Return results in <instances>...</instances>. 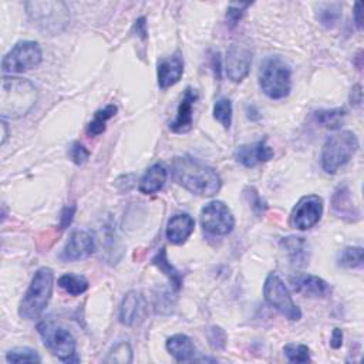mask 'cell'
<instances>
[{"mask_svg":"<svg viewBox=\"0 0 364 364\" xmlns=\"http://www.w3.org/2000/svg\"><path fill=\"white\" fill-rule=\"evenodd\" d=\"M172 175L182 188L199 197H214L222 185L221 176L214 168L188 156L174 158Z\"/></svg>","mask_w":364,"mask_h":364,"instance_id":"6da1fadb","label":"cell"},{"mask_svg":"<svg viewBox=\"0 0 364 364\" xmlns=\"http://www.w3.org/2000/svg\"><path fill=\"white\" fill-rule=\"evenodd\" d=\"M38 101V90L26 78L3 77L0 91V113L3 119L26 115Z\"/></svg>","mask_w":364,"mask_h":364,"instance_id":"7a4b0ae2","label":"cell"},{"mask_svg":"<svg viewBox=\"0 0 364 364\" xmlns=\"http://www.w3.org/2000/svg\"><path fill=\"white\" fill-rule=\"evenodd\" d=\"M54 286V273L50 267H40L32 279L27 292L24 293L19 315L26 320H35L42 316L46 311L49 301L53 295Z\"/></svg>","mask_w":364,"mask_h":364,"instance_id":"3957f363","label":"cell"},{"mask_svg":"<svg viewBox=\"0 0 364 364\" xmlns=\"http://www.w3.org/2000/svg\"><path fill=\"white\" fill-rule=\"evenodd\" d=\"M259 85L272 100H282L292 90V72L289 65L278 56L266 57L259 69Z\"/></svg>","mask_w":364,"mask_h":364,"instance_id":"277c9868","label":"cell"},{"mask_svg":"<svg viewBox=\"0 0 364 364\" xmlns=\"http://www.w3.org/2000/svg\"><path fill=\"white\" fill-rule=\"evenodd\" d=\"M26 12L36 28L46 35H58L69 26V8L63 2H27Z\"/></svg>","mask_w":364,"mask_h":364,"instance_id":"5b68a950","label":"cell"},{"mask_svg":"<svg viewBox=\"0 0 364 364\" xmlns=\"http://www.w3.org/2000/svg\"><path fill=\"white\" fill-rule=\"evenodd\" d=\"M358 148V140L351 131H339L327 138L322 148V168L326 174H336L346 165Z\"/></svg>","mask_w":364,"mask_h":364,"instance_id":"8992f818","label":"cell"},{"mask_svg":"<svg viewBox=\"0 0 364 364\" xmlns=\"http://www.w3.org/2000/svg\"><path fill=\"white\" fill-rule=\"evenodd\" d=\"M38 331L44 346L65 363H78L77 343L72 333L51 320H44L38 324Z\"/></svg>","mask_w":364,"mask_h":364,"instance_id":"52a82bcc","label":"cell"},{"mask_svg":"<svg viewBox=\"0 0 364 364\" xmlns=\"http://www.w3.org/2000/svg\"><path fill=\"white\" fill-rule=\"evenodd\" d=\"M263 296L267 305L278 311L286 319L292 322H297L301 319L299 306L293 301L288 286L276 273H269L267 275L263 285Z\"/></svg>","mask_w":364,"mask_h":364,"instance_id":"ba28073f","label":"cell"},{"mask_svg":"<svg viewBox=\"0 0 364 364\" xmlns=\"http://www.w3.org/2000/svg\"><path fill=\"white\" fill-rule=\"evenodd\" d=\"M42 63V49L36 42H19L2 60L5 74H19L39 67Z\"/></svg>","mask_w":364,"mask_h":364,"instance_id":"9c48e42d","label":"cell"},{"mask_svg":"<svg viewBox=\"0 0 364 364\" xmlns=\"http://www.w3.org/2000/svg\"><path fill=\"white\" fill-rule=\"evenodd\" d=\"M201 225L204 231L215 236H225L232 232L235 218L231 209L221 201H212L201 210Z\"/></svg>","mask_w":364,"mask_h":364,"instance_id":"30bf717a","label":"cell"},{"mask_svg":"<svg viewBox=\"0 0 364 364\" xmlns=\"http://www.w3.org/2000/svg\"><path fill=\"white\" fill-rule=\"evenodd\" d=\"M323 215V199L319 195L300 198L292 210L290 224L299 231H308L319 224Z\"/></svg>","mask_w":364,"mask_h":364,"instance_id":"8fae6325","label":"cell"},{"mask_svg":"<svg viewBox=\"0 0 364 364\" xmlns=\"http://www.w3.org/2000/svg\"><path fill=\"white\" fill-rule=\"evenodd\" d=\"M252 66V50L248 44L233 43L228 53L225 62V72L231 81L240 83L249 74Z\"/></svg>","mask_w":364,"mask_h":364,"instance_id":"7c38bea8","label":"cell"},{"mask_svg":"<svg viewBox=\"0 0 364 364\" xmlns=\"http://www.w3.org/2000/svg\"><path fill=\"white\" fill-rule=\"evenodd\" d=\"M147 312L148 305L144 295L141 292L131 290L124 296L119 305V323L129 327H135L144 322Z\"/></svg>","mask_w":364,"mask_h":364,"instance_id":"4fadbf2b","label":"cell"},{"mask_svg":"<svg viewBox=\"0 0 364 364\" xmlns=\"http://www.w3.org/2000/svg\"><path fill=\"white\" fill-rule=\"evenodd\" d=\"M96 252V242L88 232L76 231L70 235L69 242L62 254V259L66 262H77L90 258Z\"/></svg>","mask_w":364,"mask_h":364,"instance_id":"5bb4252c","label":"cell"},{"mask_svg":"<svg viewBox=\"0 0 364 364\" xmlns=\"http://www.w3.org/2000/svg\"><path fill=\"white\" fill-rule=\"evenodd\" d=\"M198 100V91L194 90L192 87H187L184 91V96L178 106V113L175 119L171 123L169 129L175 134H187L192 130V108L195 101Z\"/></svg>","mask_w":364,"mask_h":364,"instance_id":"9a60e30c","label":"cell"},{"mask_svg":"<svg viewBox=\"0 0 364 364\" xmlns=\"http://www.w3.org/2000/svg\"><path fill=\"white\" fill-rule=\"evenodd\" d=\"M273 156H275V153H273L272 147L266 144V140L258 141L255 144L240 145L235 153L236 161L247 168H254L262 163H267L273 158Z\"/></svg>","mask_w":364,"mask_h":364,"instance_id":"2e32d148","label":"cell"},{"mask_svg":"<svg viewBox=\"0 0 364 364\" xmlns=\"http://www.w3.org/2000/svg\"><path fill=\"white\" fill-rule=\"evenodd\" d=\"M331 209H333V214L336 217L350 222H356L361 218V212L353 199L351 191L346 185L339 187L335 191V194H333Z\"/></svg>","mask_w":364,"mask_h":364,"instance_id":"e0dca14e","label":"cell"},{"mask_svg":"<svg viewBox=\"0 0 364 364\" xmlns=\"http://www.w3.org/2000/svg\"><path fill=\"white\" fill-rule=\"evenodd\" d=\"M182 74H184V58L181 53H175L169 57L161 58L158 62V85L163 90H167L176 84Z\"/></svg>","mask_w":364,"mask_h":364,"instance_id":"ac0fdd59","label":"cell"},{"mask_svg":"<svg viewBox=\"0 0 364 364\" xmlns=\"http://www.w3.org/2000/svg\"><path fill=\"white\" fill-rule=\"evenodd\" d=\"M295 290L309 297H327L331 293L330 285L319 276L313 275H296L290 278Z\"/></svg>","mask_w":364,"mask_h":364,"instance_id":"d6986e66","label":"cell"},{"mask_svg":"<svg viewBox=\"0 0 364 364\" xmlns=\"http://www.w3.org/2000/svg\"><path fill=\"white\" fill-rule=\"evenodd\" d=\"M195 228V221L188 214H178L172 217L167 226V239L174 245L185 244L187 239L192 235Z\"/></svg>","mask_w":364,"mask_h":364,"instance_id":"ffe728a7","label":"cell"},{"mask_svg":"<svg viewBox=\"0 0 364 364\" xmlns=\"http://www.w3.org/2000/svg\"><path fill=\"white\" fill-rule=\"evenodd\" d=\"M168 178V171L164 164H154L153 167H149L142 178L140 179L138 190L141 194L151 195L161 191L165 185Z\"/></svg>","mask_w":364,"mask_h":364,"instance_id":"44dd1931","label":"cell"},{"mask_svg":"<svg viewBox=\"0 0 364 364\" xmlns=\"http://www.w3.org/2000/svg\"><path fill=\"white\" fill-rule=\"evenodd\" d=\"M167 350L176 361H191L195 356V346L187 335H174L167 340Z\"/></svg>","mask_w":364,"mask_h":364,"instance_id":"7402d4cb","label":"cell"},{"mask_svg":"<svg viewBox=\"0 0 364 364\" xmlns=\"http://www.w3.org/2000/svg\"><path fill=\"white\" fill-rule=\"evenodd\" d=\"M282 247L288 252L292 263L297 266L306 265L309 259V252H308V244L303 238H296V236H289L282 240Z\"/></svg>","mask_w":364,"mask_h":364,"instance_id":"603a6c76","label":"cell"},{"mask_svg":"<svg viewBox=\"0 0 364 364\" xmlns=\"http://www.w3.org/2000/svg\"><path fill=\"white\" fill-rule=\"evenodd\" d=\"M343 6L339 2H324L316 5V19L326 28L335 27L342 19Z\"/></svg>","mask_w":364,"mask_h":364,"instance_id":"cb8c5ba5","label":"cell"},{"mask_svg":"<svg viewBox=\"0 0 364 364\" xmlns=\"http://www.w3.org/2000/svg\"><path fill=\"white\" fill-rule=\"evenodd\" d=\"M115 113H117V106H114V104H108L104 108L99 110L94 114V118L90 121V124L87 126L85 133L90 137H97V135L103 134L106 131L107 121L111 119L115 115Z\"/></svg>","mask_w":364,"mask_h":364,"instance_id":"d4e9b609","label":"cell"},{"mask_svg":"<svg viewBox=\"0 0 364 364\" xmlns=\"http://www.w3.org/2000/svg\"><path fill=\"white\" fill-rule=\"evenodd\" d=\"M316 123L329 129V130H338L345 123L346 110L345 108H333V110H320L313 114Z\"/></svg>","mask_w":364,"mask_h":364,"instance_id":"484cf974","label":"cell"},{"mask_svg":"<svg viewBox=\"0 0 364 364\" xmlns=\"http://www.w3.org/2000/svg\"><path fill=\"white\" fill-rule=\"evenodd\" d=\"M153 263L169 279L175 290H179L182 286V275L169 263L167 258V251L163 248L153 259Z\"/></svg>","mask_w":364,"mask_h":364,"instance_id":"4316f807","label":"cell"},{"mask_svg":"<svg viewBox=\"0 0 364 364\" xmlns=\"http://www.w3.org/2000/svg\"><path fill=\"white\" fill-rule=\"evenodd\" d=\"M57 285L72 296H80L88 289V281L84 276L73 275V273H66V275L60 276Z\"/></svg>","mask_w":364,"mask_h":364,"instance_id":"83f0119b","label":"cell"},{"mask_svg":"<svg viewBox=\"0 0 364 364\" xmlns=\"http://www.w3.org/2000/svg\"><path fill=\"white\" fill-rule=\"evenodd\" d=\"M338 266L345 269H356L363 266V248L349 247L338 255Z\"/></svg>","mask_w":364,"mask_h":364,"instance_id":"f1b7e54d","label":"cell"},{"mask_svg":"<svg viewBox=\"0 0 364 364\" xmlns=\"http://www.w3.org/2000/svg\"><path fill=\"white\" fill-rule=\"evenodd\" d=\"M104 361L106 363H118V364L131 363L133 361V349L127 342H121L110 350Z\"/></svg>","mask_w":364,"mask_h":364,"instance_id":"f546056e","label":"cell"},{"mask_svg":"<svg viewBox=\"0 0 364 364\" xmlns=\"http://www.w3.org/2000/svg\"><path fill=\"white\" fill-rule=\"evenodd\" d=\"M214 118L225 129L229 130L232 124V103L228 99H220L214 106Z\"/></svg>","mask_w":364,"mask_h":364,"instance_id":"4dcf8cb0","label":"cell"},{"mask_svg":"<svg viewBox=\"0 0 364 364\" xmlns=\"http://www.w3.org/2000/svg\"><path fill=\"white\" fill-rule=\"evenodd\" d=\"M6 360L9 363H40L42 357L33 349L16 347L6 353Z\"/></svg>","mask_w":364,"mask_h":364,"instance_id":"1f68e13d","label":"cell"},{"mask_svg":"<svg viewBox=\"0 0 364 364\" xmlns=\"http://www.w3.org/2000/svg\"><path fill=\"white\" fill-rule=\"evenodd\" d=\"M283 353L290 363H309L311 349L305 345H288L283 347Z\"/></svg>","mask_w":364,"mask_h":364,"instance_id":"d6a6232c","label":"cell"},{"mask_svg":"<svg viewBox=\"0 0 364 364\" xmlns=\"http://www.w3.org/2000/svg\"><path fill=\"white\" fill-rule=\"evenodd\" d=\"M206 336H208V342L210 345V347L214 350H222L226 346V333L224 329L218 327V326H212L208 331H206Z\"/></svg>","mask_w":364,"mask_h":364,"instance_id":"836d02e7","label":"cell"},{"mask_svg":"<svg viewBox=\"0 0 364 364\" xmlns=\"http://www.w3.org/2000/svg\"><path fill=\"white\" fill-rule=\"evenodd\" d=\"M69 156H70V158H72V161H73L74 164L83 165V164H85V163L88 161V158H90V151H88L84 145H81L80 142H74V144L72 145L70 151H69Z\"/></svg>","mask_w":364,"mask_h":364,"instance_id":"e575fe53","label":"cell"},{"mask_svg":"<svg viewBox=\"0 0 364 364\" xmlns=\"http://www.w3.org/2000/svg\"><path fill=\"white\" fill-rule=\"evenodd\" d=\"M249 5L248 3H232L229 8H228V12H226V17H228V22L231 23V26H235L240 19L242 16H244V12L245 9H248Z\"/></svg>","mask_w":364,"mask_h":364,"instance_id":"d590c367","label":"cell"},{"mask_svg":"<svg viewBox=\"0 0 364 364\" xmlns=\"http://www.w3.org/2000/svg\"><path fill=\"white\" fill-rule=\"evenodd\" d=\"M74 214H76V205H69L62 210V217H60V229H66L72 224Z\"/></svg>","mask_w":364,"mask_h":364,"instance_id":"8d00e7d4","label":"cell"},{"mask_svg":"<svg viewBox=\"0 0 364 364\" xmlns=\"http://www.w3.org/2000/svg\"><path fill=\"white\" fill-rule=\"evenodd\" d=\"M251 198H249V202H251V206H252V209L255 210V212H263L265 209H266V204L262 201V198L259 197V194L254 190V188H251Z\"/></svg>","mask_w":364,"mask_h":364,"instance_id":"74e56055","label":"cell"},{"mask_svg":"<svg viewBox=\"0 0 364 364\" xmlns=\"http://www.w3.org/2000/svg\"><path fill=\"white\" fill-rule=\"evenodd\" d=\"M350 101L351 106L354 107H360L361 101H363V91H361V85L357 84L351 88V94H350Z\"/></svg>","mask_w":364,"mask_h":364,"instance_id":"f35d334b","label":"cell"},{"mask_svg":"<svg viewBox=\"0 0 364 364\" xmlns=\"http://www.w3.org/2000/svg\"><path fill=\"white\" fill-rule=\"evenodd\" d=\"M343 345V331L340 329H335L331 333V339H330V346L333 349H340Z\"/></svg>","mask_w":364,"mask_h":364,"instance_id":"ab89813d","label":"cell"},{"mask_svg":"<svg viewBox=\"0 0 364 364\" xmlns=\"http://www.w3.org/2000/svg\"><path fill=\"white\" fill-rule=\"evenodd\" d=\"M134 28H135V32L137 35L141 38V39H147V23H145V19L141 17L135 22L134 24Z\"/></svg>","mask_w":364,"mask_h":364,"instance_id":"60d3db41","label":"cell"},{"mask_svg":"<svg viewBox=\"0 0 364 364\" xmlns=\"http://www.w3.org/2000/svg\"><path fill=\"white\" fill-rule=\"evenodd\" d=\"M353 15H354V22H356L357 28L361 30V27H363V19H361V15H363V5H361L360 2H357V3L354 5V12H353Z\"/></svg>","mask_w":364,"mask_h":364,"instance_id":"b9f144b4","label":"cell"},{"mask_svg":"<svg viewBox=\"0 0 364 364\" xmlns=\"http://www.w3.org/2000/svg\"><path fill=\"white\" fill-rule=\"evenodd\" d=\"M249 107V106H248ZM249 110H252V114H248V118L249 119H252V121H256V119H259L260 118V114H259V111L256 110V107L255 106H251L249 107Z\"/></svg>","mask_w":364,"mask_h":364,"instance_id":"7bdbcfd3","label":"cell"},{"mask_svg":"<svg viewBox=\"0 0 364 364\" xmlns=\"http://www.w3.org/2000/svg\"><path fill=\"white\" fill-rule=\"evenodd\" d=\"M2 130H3V134H2V142H0V144H5L6 142V140H8V135H9V133H8V124H6V121L3 119L2 121Z\"/></svg>","mask_w":364,"mask_h":364,"instance_id":"ee69618b","label":"cell"}]
</instances>
